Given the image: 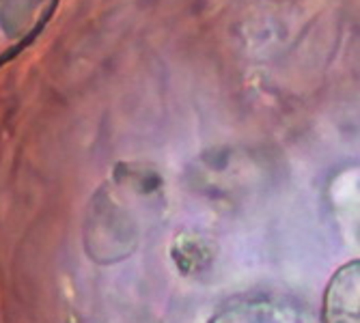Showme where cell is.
<instances>
[{
	"label": "cell",
	"mask_w": 360,
	"mask_h": 323,
	"mask_svg": "<svg viewBox=\"0 0 360 323\" xmlns=\"http://www.w3.org/2000/svg\"><path fill=\"white\" fill-rule=\"evenodd\" d=\"M321 323H360V268L349 261L335 272L323 291Z\"/></svg>",
	"instance_id": "3957f363"
},
{
	"label": "cell",
	"mask_w": 360,
	"mask_h": 323,
	"mask_svg": "<svg viewBox=\"0 0 360 323\" xmlns=\"http://www.w3.org/2000/svg\"><path fill=\"white\" fill-rule=\"evenodd\" d=\"M207 323H321L302 302L278 296H248L222 304Z\"/></svg>",
	"instance_id": "6da1fadb"
},
{
	"label": "cell",
	"mask_w": 360,
	"mask_h": 323,
	"mask_svg": "<svg viewBox=\"0 0 360 323\" xmlns=\"http://www.w3.org/2000/svg\"><path fill=\"white\" fill-rule=\"evenodd\" d=\"M54 7L56 0H0V65L32 41Z\"/></svg>",
	"instance_id": "7a4b0ae2"
}]
</instances>
